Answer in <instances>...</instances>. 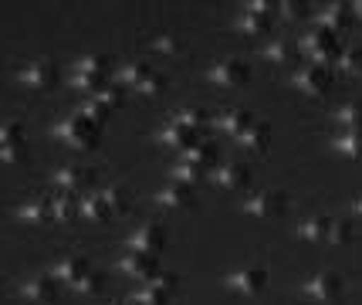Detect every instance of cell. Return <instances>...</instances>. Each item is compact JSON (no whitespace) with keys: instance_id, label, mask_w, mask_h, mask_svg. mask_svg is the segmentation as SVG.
I'll return each instance as SVG.
<instances>
[{"instance_id":"6da1fadb","label":"cell","mask_w":362,"mask_h":305,"mask_svg":"<svg viewBox=\"0 0 362 305\" xmlns=\"http://www.w3.org/2000/svg\"><path fill=\"white\" fill-rule=\"evenodd\" d=\"M98 132H102V126L92 122L85 113L64 115L62 122L54 126V136H58L64 146H71V149H92V146L98 143Z\"/></svg>"},{"instance_id":"7a4b0ae2","label":"cell","mask_w":362,"mask_h":305,"mask_svg":"<svg viewBox=\"0 0 362 305\" xmlns=\"http://www.w3.org/2000/svg\"><path fill=\"white\" fill-rule=\"evenodd\" d=\"M119 79H122V85H126V88H136L139 96H159V92H163V85H166V75H159L149 62H129V64H122Z\"/></svg>"},{"instance_id":"3957f363","label":"cell","mask_w":362,"mask_h":305,"mask_svg":"<svg viewBox=\"0 0 362 305\" xmlns=\"http://www.w3.org/2000/svg\"><path fill=\"white\" fill-rule=\"evenodd\" d=\"M301 292L322 305H335V302H342V295H346V282H342L339 272H318L301 285Z\"/></svg>"},{"instance_id":"277c9868","label":"cell","mask_w":362,"mask_h":305,"mask_svg":"<svg viewBox=\"0 0 362 305\" xmlns=\"http://www.w3.org/2000/svg\"><path fill=\"white\" fill-rule=\"evenodd\" d=\"M301 51L312 58V64H329V62H339L342 58V48H339V34L325 31V28H318V31L305 34L301 38Z\"/></svg>"},{"instance_id":"5b68a950","label":"cell","mask_w":362,"mask_h":305,"mask_svg":"<svg viewBox=\"0 0 362 305\" xmlns=\"http://www.w3.org/2000/svg\"><path fill=\"white\" fill-rule=\"evenodd\" d=\"M223 285L237 295H244V299H257V295H264L268 289V268H261V265H247V268H237L223 278Z\"/></svg>"},{"instance_id":"8992f818","label":"cell","mask_w":362,"mask_h":305,"mask_svg":"<svg viewBox=\"0 0 362 305\" xmlns=\"http://www.w3.org/2000/svg\"><path fill=\"white\" fill-rule=\"evenodd\" d=\"M176 289H180V278L170 272H159L156 278L142 282L139 292H136V302L139 305H170L173 302Z\"/></svg>"},{"instance_id":"52a82bcc","label":"cell","mask_w":362,"mask_h":305,"mask_svg":"<svg viewBox=\"0 0 362 305\" xmlns=\"http://www.w3.org/2000/svg\"><path fill=\"white\" fill-rule=\"evenodd\" d=\"M206 79L214 81L217 88H237V85H244L251 79V68H247L244 58H221L217 64L206 68Z\"/></svg>"},{"instance_id":"ba28073f","label":"cell","mask_w":362,"mask_h":305,"mask_svg":"<svg viewBox=\"0 0 362 305\" xmlns=\"http://www.w3.org/2000/svg\"><path fill=\"white\" fill-rule=\"evenodd\" d=\"M288 210V200H284L281 190H257L244 200V214H251L257 221H271V217H281Z\"/></svg>"},{"instance_id":"9c48e42d","label":"cell","mask_w":362,"mask_h":305,"mask_svg":"<svg viewBox=\"0 0 362 305\" xmlns=\"http://www.w3.org/2000/svg\"><path fill=\"white\" fill-rule=\"evenodd\" d=\"M170 241V234H166V227L156 224V221H146L139 224L132 234H129V251H142V255H156L163 251Z\"/></svg>"},{"instance_id":"30bf717a","label":"cell","mask_w":362,"mask_h":305,"mask_svg":"<svg viewBox=\"0 0 362 305\" xmlns=\"http://www.w3.org/2000/svg\"><path fill=\"white\" fill-rule=\"evenodd\" d=\"M295 88H298L301 96H325L329 92V85H332V75H329V68L325 64H301L298 71H295Z\"/></svg>"},{"instance_id":"8fae6325","label":"cell","mask_w":362,"mask_h":305,"mask_svg":"<svg viewBox=\"0 0 362 305\" xmlns=\"http://www.w3.org/2000/svg\"><path fill=\"white\" fill-rule=\"evenodd\" d=\"M17 79H21L24 88H31V92H47V88L58 85V68H54V62L41 58V62H31L28 68H21Z\"/></svg>"},{"instance_id":"7c38bea8","label":"cell","mask_w":362,"mask_h":305,"mask_svg":"<svg viewBox=\"0 0 362 305\" xmlns=\"http://www.w3.org/2000/svg\"><path fill=\"white\" fill-rule=\"evenodd\" d=\"M214 183H217L221 190H227V193H240V190H247V187H251V170H247L244 163L227 160V163H221V166L214 170Z\"/></svg>"},{"instance_id":"4fadbf2b","label":"cell","mask_w":362,"mask_h":305,"mask_svg":"<svg viewBox=\"0 0 362 305\" xmlns=\"http://www.w3.org/2000/svg\"><path fill=\"white\" fill-rule=\"evenodd\" d=\"M92 272H95L92 261H88L85 255H64L62 261L54 265V278H58V282H64V285H71V289H78V285Z\"/></svg>"},{"instance_id":"5bb4252c","label":"cell","mask_w":362,"mask_h":305,"mask_svg":"<svg viewBox=\"0 0 362 305\" xmlns=\"http://www.w3.org/2000/svg\"><path fill=\"white\" fill-rule=\"evenodd\" d=\"M21 295H24L31 305H51L58 299V278H54V272L28 278V282L21 285Z\"/></svg>"},{"instance_id":"9a60e30c","label":"cell","mask_w":362,"mask_h":305,"mask_svg":"<svg viewBox=\"0 0 362 305\" xmlns=\"http://www.w3.org/2000/svg\"><path fill=\"white\" fill-rule=\"evenodd\" d=\"M119 268H122V275L136 278V282H149V278H156L159 275V261H156V255L129 251V255L119 261Z\"/></svg>"},{"instance_id":"2e32d148","label":"cell","mask_w":362,"mask_h":305,"mask_svg":"<svg viewBox=\"0 0 362 305\" xmlns=\"http://www.w3.org/2000/svg\"><path fill=\"white\" fill-rule=\"evenodd\" d=\"M92 170H85V166H62V170H54V187L62 193H85L92 187Z\"/></svg>"},{"instance_id":"e0dca14e","label":"cell","mask_w":362,"mask_h":305,"mask_svg":"<svg viewBox=\"0 0 362 305\" xmlns=\"http://www.w3.org/2000/svg\"><path fill=\"white\" fill-rule=\"evenodd\" d=\"M159 143H163V146H173V149H183V153H187L189 146L204 143V139H200V132H193V129H187L183 122L170 119V122L163 126V132H159Z\"/></svg>"},{"instance_id":"ac0fdd59","label":"cell","mask_w":362,"mask_h":305,"mask_svg":"<svg viewBox=\"0 0 362 305\" xmlns=\"http://www.w3.org/2000/svg\"><path fill=\"white\" fill-rule=\"evenodd\" d=\"M156 200L159 207H166V210H187L193 207V187H187V183H170V187H163V190H156Z\"/></svg>"},{"instance_id":"d6986e66","label":"cell","mask_w":362,"mask_h":305,"mask_svg":"<svg viewBox=\"0 0 362 305\" xmlns=\"http://www.w3.org/2000/svg\"><path fill=\"white\" fill-rule=\"evenodd\" d=\"M332 227L335 217H308L305 224H298V238H305L308 244H332Z\"/></svg>"},{"instance_id":"ffe728a7","label":"cell","mask_w":362,"mask_h":305,"mask_svg":"<svg viewBox=\"0 0 362 305\" xmlns=\"http://www.w3.org/2000/svg\"><path fill=\"white\" fill-rule=\"evenodd\" d=\"M318 24L332 34H342L352 24V4H329L322 14H318Z\"/></svg>"},{"instance_id":"44dd1931","label":"cell","mask_w":362,"mask_h":305,"mask_svg":"<svg viewBox=\"0 0 362 305\" xmlns=\"http://www.w3.org/2000/svg\"><path fill=\"white\" fill-rule=\"evenodd\" d=\"M81 217H85V221H92V224H98V221H109V217H115V214H112V204L105 200V190H92V193H85V200H81Z\"/></svg>"},{"instance_id":"7402d4cb","label":"cell","mask_w":362,"mask_h":305,"mask_svg":"<svg viewBox=\"0 0 362 305\" xmlns=\"http://www.w3.org/2000/svg\"><path fill=\"white\" fill-rule=\"evenodd\" d=\"M254 122H257V119H254L251 113H244V109H223V113L217 115V126H221L227 136H234V139L237 136H244Z\"/></svg>"},{"instance_id":"603a6c76","label":"cell","mask_w":362,"mask_h":305,"mask_svg":"<svg viewBox=\"0 0 362 305\" xmlns=\"http://www.w3.org/2000/svg\"><path fill=\"white\" fill-rule=\"evenodd\" d=\"M51 210H54V221L58 224H71L75 217H81V200L75 197V193H54L51 197Z\"/></svg>"},{"instance_id":"cb8c5ba5","label":"cell","mask_w":362,"mask_h":305,"mask_svg":"<svg viewBox=\"0 0 362 305\" xmlns=\"http://www.w3.org/2000/svg\"><path fill=\"white\" fill-rule=\"evenodd\" d=\"M268 143H271V132L264 122H254L244 136H237V146L244 149V153H254V156H261V153H268Z\"/></svg>"},{"instance_id":"d4e9b609","label":"cell","mask_w":362,"mask_h":305,"mask_svg":"<svg viewBox=\"0 0 362 305\" xmlns=\"http://www.w3.org/2000/svg\"><path fill=\"white\" fill-rule=\"evenodd\" d=\"M237 28L244 34H251V38H257V34H268L271 28V14H264V11H254L251 4L240 11V17H237Z\"/></svg>"},{"instance_id":"484cf974","label":"cell","mask_w":362,"mask_h":305,"mask_svg":"<svg viewBox=\"0 0 362 305\" xmlns=\"http://www.w3.org/2000/svg\"><path fill=\"white\" fill-rule=\"evenodd\" d=\"M183 163H189V166H197V170H217V146L210 143H197L189 146L187 153H183Z\"/></svg>"},{"instance_id":"4316f807","label":"cell","mask_w":362,"mask_h":305,"mask_svg":"<svg viewBox=\"0 0 362 305\" xmlns=\"http://www.w3.org/2000/svg\"><path fill=\"white\" fill-rule=\"evenodd\" d=\"M17 217H21L24 224H47V221L54 217V210H51V197H41V200H31V204L17 207Z\"/></svg>"},{"instance_id":"83f0119b","label":"cell","mask_w":362,"mask_h":305,"mask_svg":"<svg viewBox=\"0 0 362 305\" xmlns=\"http://www.w3.org/2000/svg\"><path fill=\"white\" fill-rule=\"evenodd\" d=\"M264 58L271 64H291L298 58V45L291 41V38H274L268 48H264Z\"/></svg>"},{"instance_id":"f1b7e54d","label":"cell","mask_w":362,"mask_h":305,"mask_svg":"<svg viewBox=\"0 0 362 305\" xmlns=\"http://www.w3.org/2000/svg\"><path fill=\"white\" fill-rule=\"evenodd\" d=\"M109 58L105 54H85V58H78L75 62V71L78 75H92V79H109Z\"/></svg>"},{"instance_id":"f546056e","label":"cell","mask_w":362,"mask_h":305,"mask_svg":"<svg viewBox=\"0 0 362 305\" xmlns=\"http://www.w3.org/2000/svg\"><path fill=\"white\" fill-rule=\"evenodd\" d=\"M173 119L176 122H183L187 129H193V132H200V136L210 129V115H206L204 109H197V105H193V109H180V113H173Z\"/></svg>"},{"instance_id":"4dcf8cb0","label":"cell","mask_w":362,"mask_h":305,"mask_svg":"<svg viewBox=\"0 0 362 305\" xmlns=\"http://www.w3.org/2000/svg\"><path fill=\"white\" fill-rule=\"evenodd\" d=\"M335 149L352 156V160H362V129H346V132L335 139Z\"/></svg>"},{"instance_id":"1f68e13d","label":"cell","mask_w":362,"mask_h":305,"mask_svg":"<svg viewBox=\"0 0 362 305\" xmlns=\"http://www.w3.org/2000/svg\"><path fill=\"white\" fill-rule=\"evenodd\" d=\"M339 71H342L346 79L359 81L362 79V48H346L342 51V58H339Z\"/></svg>"},{"instance_id":"d6a6232c","label":"cell","mask_w":362,"mask_h":305,"mask_svg":"<svg viewBox=\"0 0 362 305\" xmlns=\"http://www.w3.org/2000/svg\"><path fill=\"white\" fill-rule=\"evenodd\" d=\"M98 102L109 109V113H115V109H122V102H126V92H122V85H105L102 92H98Z\"/></svg>"},{"instance_id":"836d02e7","label":"cell","mask_w":362,"mask_h":305,"mask_svg":"<svg viewBox=\"0 0 362 305\" xmlns=\"http://www.w3.org/2000/svg\"><path fill=\"white\" fill-rule=\"evenodd\" d=\"M206 173L204 170H197V166H189V163H176L173 166V180L176 183H187V187H197Z\"/></svg>"},{"instance_id":"e575fe53","label":"cell","mask_w":362,"mask_h":305,"mask_svg":"<svg viewBox=\"0 0 362 305\" xmlns=\"http://www.w3.org/2000/svg\"><path fill=\"white\" fill-rule=\"evenodd\" d=\"M21 143H24V129H21V122H4V126H0V149L21 146Z\"/></svg>"},{"instance_id":"d590c367","label":"cell","mask_w":362,"mask_h":305,"mask_svg":"<svg viewBox=\"0 0 362 305\" xmlns=\"http://www.w3.org/2000/svg\"><path fill=\"white\" fill-rule=\"evenodd\" d=\"M78 113H85V115H88V119H92V122H98V126H102V122H105V119H109V109H105V105H102V102H98V98H88V102H81V109H78Z\"/></svg>"},{"instance_id":"8d00e7d4","label":"cell","mask_w":362,"mask_h":305,"mask_svg":"<svg viewBox=\"0 0 362 305\" xmlns=\"http://www.w3.org/2000/svg\"><path fill=\"white\" fill-rule=\"evenodd\" d=\"M105 200L112 204V214L119 217V214H126V207H129V193L122 190V187H109L105 190Z\"/></svg>"},{"instance_id":"74e56055","label":"cell","mask_w":362,"mask_h":305,"mask_svg":"<svg viewBox=\"0 0 362 305\" xmlns=\"http://www.w3.org/2000/svg\"><path fill=\"white\" fill-rule=\"evenodd\" d=\"M0 160L7 163V166H21V163H28V143H21V146H7V149H0Z\"/></svg>"},{"instance_id":"f35d334b","label":"cell","mask_w":362,"mask_h":305,"mask_svg":"<svg viewBox=\"0 0 362 305\" xmlns=\"http://www.w3.org/2000/svg\"><path fill=\"white\" fill-rule=\"evenodd\" d=\"M153 48L163 51V54H180V48H183V41H180L176 34H159L156 41H153Z\"/></svg>"},{"instance_id":"ab89813d","label":"cell","mask_w":362,"mask_h":305,"mask_svg":"<svg viewBox=\"0 0 362 305\" xmlns=\"http://www.w3.org/2000/svg\"><path fill=\"white\" fill-rule=\"evenodd\" d=\"M352 241V224H346V221H339L335 217V227H332V244H349Z\"/></svg>"},{"instance_id":"60d3db41","label":"cell","mask_w":362,"mask_h":305,"mask_svg":"<svg viewBox=\"0 0 362 305\" xmlns=\"http://www.w3.org/2000/svg\"><path fill=\"white\" fill-rule=\"evenodd\" d=\"M278 7H281V17H284V21H298V17H305V4L284 0V4H278Z\"/></svg>"},{"instance_id":"b9f144b4","label":"cell","mask_w":362,"mask_h":305,"mask_svg":"<svg viewBox=\"0 0 362 305\" xmlns=\"http://www.w3.org/2000/svg\"><path fill=\"white\" fill-rule=\"evenodd\" d=\"M98 289H102V275L92 272V275H88V278H85V282H81V285H78L75 292H81V295H95Z\"/></svg>"},{"instance_id":"7bdbcfd3","label":"cell","mask_w":362,"mask_h":305,"mask_svg":"<svg viewBox=\"0 0 362 305\" xmlns=\"http://www.w3.org/2000/svg\"><path fill=\"white\" fill-rule=\"evenodd\" d=\"M352 210H356V214H359V217H362V193H359V197H356V200H352Z\"/></svg>"},{"instance_id":"ee69618b","label":"cell","mask_w":362,"mask_h":305,"mask_svg":"<svg viewBox=\"0 0 362 305\" xmlns=\"http://www.w3.org/2000/svg\"><path fill=\"white\" fill-rule=\"evenodd\" d=\"M352 17H362V0H356V4H352Z\"/></svg>"},{"instance_id":"f6af8a7d","label":"cell","mask_w":362,"mask_h":305,"mask_svg":"<svg viewBox=\"0 0 362 305\" xmlns=\"http://www.w3.org/2000/svg\"><path fill=\"white\" fill-rule=\"evenodd\" d=\"M122 305H139V302H136V299H129V302H122Z\"/></svg>"}]
</instances>
